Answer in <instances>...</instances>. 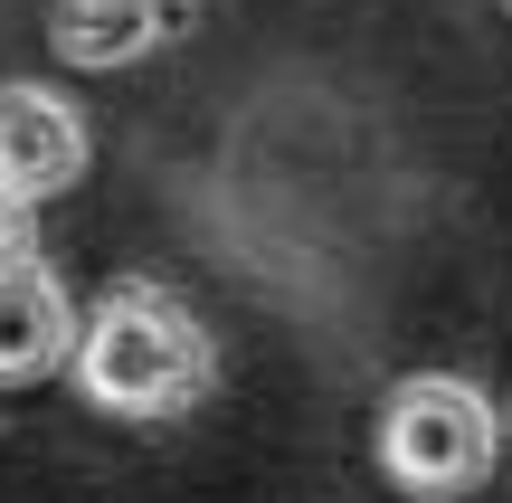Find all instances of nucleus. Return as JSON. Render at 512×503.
Masks as SVG:
<instances>
[{
    "label": "nucleus",
    "instance_id": "nucleus-1",
    "mask_svg": "<svg viewBox=\"0 0 512 503\" xmlns=\"http://www.w3.org/2000/svg\"><path fill=\"white\" fill-rule=\"evenodd\" d=\"M76 399L124 428H171L219 390V342L171 285L124 276L86 304V342H76Z\"/></svg>",
    "mask_w": 512,
    "mask_h": 503
},
{
    "label": "nucleus",
    "instance_id": "nucleus-2",
    "mask_svg": "<svg viewBox=\"0 0 512 503\" xmlns=\"http://www.w3.org/2000/svg\"><path fill=\"white\" fill-rule=\"evenodd\" d=\"M370 447H380L389 494L465 503V494L494 485V466H503V409L465 371H408V380H389Z\"/></svg>",
    "mask_w": 512,
    "mask_h": 503
},
{
    "label": "nucleus",
    "instance_id": "nucleus-3",
    "mask_svg": "<svg viewBox=\"0 0 512 503\" xmlns=\"http://www.w3.org/2000/svg\"><path fill=\"white\" fill-rule=\"evenodd\" d=\"M95 162V124L57 86H0V190L29 209L67 200Z\"/></svg>",
    "mask_w": 512,
    "mask_h": 503
},
{
    "label": "nucleus",
    "instance_id": "nucleus-4",
    "mask_svg": "<svg viewBox=\"0 0 512 503\" xmlns=\"http://www.w3.org/2000/svg\"><path fill=\"white\" fill-rule=\"evenodd\" d=\"M76 342H86V304L67 295V276H57L38 247L10 257L0 266V390L76 371Z\"/></svg>",
    "mask_w": 512,
    "mask_h": 503
},
{
    "label": "nucleus",
    "instance_id": "nucleus-5",
    "mask_svg": "<svg viewBox=\"0 0 512 503\" xmlns=\"http://www.w3.org/2000/svg\"><path fill=\"white\" fill-rule=\"evenodd\" d=\"M171 29H181L171 10H133V0H67V10L48 19V48L67 57V67H133V57H152Z\"/></svg>",
    "mask_w": 512,
    "mask_h": 503
},
{
    "label": "nucleus",
    "instance_id": "nucleus-6",
    "mask_svg": "<svg viewBox=\"0 0 512 503\" xmlns=\"http://www.w3.org/2000/svg\"><path fill=\"white\" fill-rule=\"evenodd\" d=\"M29 247H38V209L0 190V266H10V257H29Z\"/></svg>",
    "mask_w": 512,
    "mask_h": 503
},
{
    "label": "nucleus",
    "instance_id": "nucleus-7",
    "mask_svg": "<svg viewBox=\"0 0 512 503\" xmlns=\"http://www.w3.org/2000/svg\"><path fill=\"white\" fill-rule=\"evenodd\" d=\"M133 10H171V19H181V10H190V0H133Z\"/></svg>",
    "mask_w": 512,
    "mask_h": 503
}]
</instances>
